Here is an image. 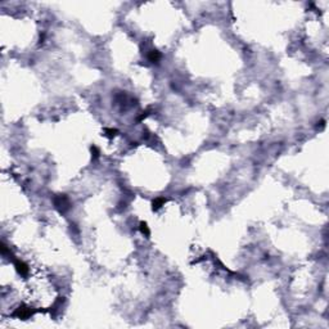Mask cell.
<instances>
[{"label":"cell","instance_id":"3957f363","mask_svg":"<svg viewBox=\"0 0 329 329\" xmlns=\"http://www.w3.org/2000/svg\"><path fill=\"white\" fill-rule=\"evenodd\" d=\"M164 202H166V199H164V198H157L153 202V208H154V210H158V208L162 207V206L164 205Z\"/></svg>","mask_w":329,"mask_h":329},{"label":"cell","instance_id":"277c9868","mask_svg":"<svg viewBox=\"0 0 329 329\" xmlns=\"http://www.w3.org/2000/svg\"><path fill=\"white\" fill-rule=\"evenodd\" d=\"M160 53L157 52V50H152L151 54H149V61L151 62H157L158 59H160Z\"/></svg>","mask_w":329,"mask_h":329},{"label":"cell","instance_id":"7a4b0ae2","mask_svg":"<svg viewBox=\"0 0 329 329\" xmlns=\"http://www.w3.org/2000/svg\"><path fill=\"white\" fill-rule=\"evenodd\" d=\"M14 266H16L17 271H18L21 275H27L28 274V266L26 262H23L22 260H16V261H14Z\"/></svg>","mask_w":329,"mask_h":329},{"label":"cell","instance_id":"5b68a950","mask_svg":"<svg viewBox=\"0 0 329 329\" xmlns=\"http://www.w3.org/2000/svg\"><path fill=\"white\" fill-rule=\"evenodd\" d=\"M140 229H142V232H143V233H145L147 235L149 234V230H148V228H147V225H145V224H142V226H140Z\"/></svg>","mask_w":329,"mask_h":329},{"label":"cell","instance_id":"6da1fadb","mask_svg":"<svg viewBox=\"0 0 329 329\" xmlns=\"http://www.w3.org/2000/svg\"><path fill=\"white\" fill-rule=\"evenodd\" d=\"M14 315L17 316V318L19 319H27L30 318V316L32 315V311L28 309V307H19V309L16 310V312H14Z\"/></svg>","mask_w":329,"mask_h":329}]
</instances>
